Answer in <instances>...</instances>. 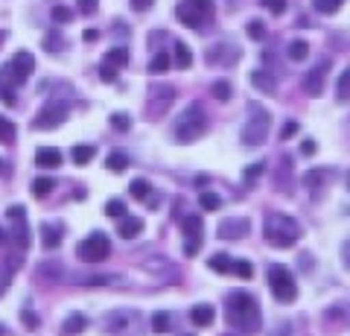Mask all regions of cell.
I'll return each mask as SVG.
<instances>
[{
	"label": "cell",
	"instance_id": "6da1fadb",
	"mask_svg": "<svg viewBox=\"0 0 350 336\" xmlns=\"http://www.w3.org/2000/svg\"><path fill=\"white\" fill-rule=\"evenodd\" d=\"M225 319L239 336H254L262 324L257 298L245 289H234L231 296L225 298Z\"/></svg>",
	"mask_w": 350,
	"mask_h": 336
},
{
	"label": "cell",
	"instance_id": "7a4b0ae2",
	"mask_svg": "<svg viewBox=\"0 0 350 336\" xmlns=\"http://www.w3.org/2000/svg\"><path fill=\"white\" fill-rule=\"evenodd\" d=\"M36 70V59L27 50L15 53L3 68H0V103L3 105H15V88H21Z\"/></svg>",
	"mask_w": 350,
	"mask_h": 336
},
{
	"label": "cell",
	"instance_id": "3957f363",
	"mask_svg": "<svg viewBox=\"0 0 350 336\" xmlns=\"http://www.w3.org/2000/svg\"><path fill=\"white\" fill-rule=\"evenodd\" d=\"M207 126H211V120H207L204 105L187 103L184 112L175 114V120H172V140L175 144H193V140L207 135Z\"/></svg>",
	"mask_w": 350,
	"mask_h": 336
},
{
	"label": "cell",
	"instance_id": "277c9868",
	"mask_svg": "<svg viewBox=\"0 0 350 336\" xmlns=\"http://www.w3.org/2000/svg\"><path fill=\"white\" fill-rule=\"evenodd\" d=\"M301 222L289 214H280V211H271L266 214V222H262V240L275 248H292L295 243L301 240Z\"/></svg>",
	"mask_w": 350,
	"mask_h": 336
},
{
	"label": "cell",
	"instance_id": "5b68a950",
	"mask_svg": "<svg viewBox=\"0 0 350 336\" xmlns=\"http://www.w3.org/2000/svg\"><path fill=\"white\" fill-rule=\"evenodd\" d=\"M271 132V114L269 108H262L260 103H248V117H245V126H243V144L245 146H262L269 140Z\"/></svg>",
	"mask_w": 350,
	"mask_h": 336
},
{
	"label": "cell",
	"instance_id": "8992f818",
	"mask_svg": "<svg viewBox=\"0 0 350 336\" xmlns=\"http://www.w3.org/2000/svg\"><path fill=\"white\" fill-rule=\"evenodd\" d=\"M175 18L187 29H204L213 21V0H181L175 6Z\"/></svg>",
	"mask_w": 350,
	"mask_h": 336
},
{
	"label": "cell",
	"instance_id": "52a82bcc",
	"mask_svg": "<svg viewBox=\"0 0 350 336\" xmlns=\"http://www.w3.org/2000/svg\"><path fill=\"white\" fill-rule=\"evenodd\" d=\"M266 281H269L271 296H275L280 305H292V301L298 298V284H295V275L289 272L286 266L271 263V266L266 269Z\"/></svg>",
	"mask_w": 350,
	"mask_h": 336
},
{
	"label": "cell",
	"instance_id": "ba28073f",
	"mask_svg": "<svg viewBox=\"0 0 350 336\" xmlns=\"http://www.w3.org/2000/svg\"><path fill=\"white\" fill-rule=\"evenodd\" d=\"M108 255H111V240L100 231L88 234L85 240L76 246V257H79L82 263H103V260H108Z\"/></svg>",
	"mask_w": 350,
	"mask_h": 336
},
{
	"label": "cell",
	"instance_id": "9c48e42d",
	"mask_svg": "<svg viewBox=\"0 0 350 336\" xmlns=\"http://www.w3.org/2000/svg\"><path fill=\"white\" fill-rule=\"evenodd\" d=\"M64 117H68V103L50 100L36 117H32L29 126H32V132H50V129H56V126L64 123Z\"/></svg>",
	"mask_w": 350,
	"mask_h": 336
},
{
	"label": "cell",
	"instance_id": "30bf717a",
	"mask_svg": "<svg viewBox=\"0 0 350 336\" xmlns=\"http://www.w3.org/2000/svg\"><path fill=\"white\" fill-rule=\"evenodd\" d=\"M175 103V88L172 85H158V88L149 91V103H146V114L149 120H158L170 112V105Z\"/></svg>",
	"mask_w": 350,
	"mask_h": 336
},
{
	"label": "cell",
	"instance_id": "8fae6325",
	"mask_svg": "<svg viewBox=\"0 0 350 336\" xmlns=\"http://www.w3.org/2000/svg\"><path fill=\"white\" fill-rule=\"evenodd\" d=\"M181 229H184V237H187V246H184V255H187V257L199 255V248H202V243H204V222H202V216H199V214L184 216Z\"/></svg>",
	"mask_w": 350,
	"mask_h": 336
},
{
	"label": "cell",
	"instance_id": "7c38bea8",
	"mask_svg": "<svg viewBox=\"0 0 350 336\" xmlns=\"http://www.w3.org/2000/svg\"><path fill=\"white\" fill-rule=\"evenodd\" d=\"M6 216H9V222H15V229H12V237H15L18 248H29V225H27V214H24V205H12V208L6 211Z\"/></svg>",
	"mask_w": 350,
	"mask_h": 336
},
{
	"label": "cell",
	"instance_id": "4fadbf2b",
	"mask_svg": "<svg viewBox=\"0 0 350 336\" xmlns=\"http://www.w3.org/2000/svg\"><path fill=\"white\" fill-rule=\"evenodd\" d=\"M251 231V222L245 216H228V220L219 222V240H239Z\"/></svg>",
	"mask_w": 350,
	"mask_h": 336
},
{
	"label": "cell",
	"instance_id": "5bb4252c",
	"mask_svg": "<svg viewBox=\"0 0 350 336\" xmlns=\"http://www.w3.org/2000/svg\"><path fill=\"white\" fill-rule=\"evenodd\" d=\"M327 70H330V62H321L319 68H312L310 73L304 77V91L310 94V96H319L324 91V79H327Z\"/></svg>",
	"mask_w": 350,
	"mask_h": 336
},
{
	"label": "cell",
	"instance_id": "9a60e30c",
	"mask_svg": "<svg viewBox=\"0 0 350 336\" xmlns=\"http://www.w3.org/2000/svg\"><path fill=\"white\" fill-rule=\"evenodd\" d=\"M129 322H137V310H111V313H105L103 328L108 333H117V331L129 328Z\"/></svg>",
	"mask_w": 350,
	"mask_h": 336
},
{
	"label": "cell",
	"instance_id": "2e32d148",
	"mask_svg": "<svg viewBox=\"0 0 350 336\" xmlns=\"http://www.w3.org/2000/svg\"><path fill=\"white\" fill-rule=\"evenodd\" d=\"M237 59H239V47H234V44H213L207 50V62L211 64H225V68H231V64H237Z\"/></svg>",
	"mask_w": 350,
	"mask_h": 336
},
{
	"label": "cell",
	"instance_id": "e0dca14e",
	"mask_svg": "<svg viewBox=\"0 0 350 336\" xmlns=\"http://www.w3.org/2000/svg\"><path fill=\"white\" fill-rule=\"evenodd\" d=\"M117 234L123 237V240H135L137 234H144V220H140V216H120Z\"/></svg>",
	"mask_w": 350,
	"mask_h": 336
},
{
	"label": "cell",
	"instance_id": "ac0fdd59",
	"mask_svg": "<svg viewBox=\"0 0 350 336\" xmlns=\"http://www.w3.org/2000/svg\"><path fill=\"white\" fill-rule=\"evenodd\" d=\"M62 161H64V155L56 146H41L36 153V164L44 167V170H56V167H62Z\"/></svg>",
	"mask_w": 350,
	"mask_h": 336
},
{
	"label": "cell",
	"instance_id": "d6986e66",
	"mask_svg": "<svg viewBox=\"0 0 350 336\" xmlns=\"http://www.w3.org/2000/svg\"><path fill=\"white\" fill-rule=\"evenodd\" d=\"M59 243H62V225L44 222L41 225V246L47 248V252H53V248H59Z\"/></svg>",
	"mask_w": 350,
	"mask_h": 336
},
{
	"label": "cell",
	"instance_id": "ffe728a7",
	"mask_svg": "<svg viewBox=\"0 0 350 336\" xmlns=\"http://www.w3.org/2000/svg\"><path fill=\"white\" fill-rule=\"evenodd\" d=\"M213 319H216V310L211 305H196L190 310V322L196 324V328H211Z\"/></svg>",
	"mask_w": 350,
	"mask_h": 336
},
{
	"label": "cell",
	"instance_id": "44dd1931",
	"mask_svg": "<svg viewBox=\"0 0 350 336\" xmlns=\"http://www.w3.org/2000/svg\"><path fill=\"white\" fill-rule=\"evenodd\" d=\"M251 82H254V88H260L262 94H275L278 91V79L271 77L266 70H254L251 73Z\"/></svg>",
	"mask_w": 350,
	"mask_h": 336
},
{
	"label": "cell",
	"instance_id": "7402d4cb",
	"mask_svg": "<svg viewBox=\"0 0 350 336\" xmlns=\"http://www.w3.org/2000/svg\"><path fill=\"white\" fill-rule=\"evenodd\" d=\"M94 155H96V149H94V146H88V144H76V146L70 149V158H73V164H76V167L91 164Z\"/></svg>",
	"mask_w": 350,
	"mask_h": 336
},
{
	"label": "cell",
	"instance_id": "603a6c76",
	"mask_svg": "<svg viewBox=\"0 0 350 336\" xmlns=\"http://www.w3.org/2000/svg\"><path fill=\"white\" fill-rule=\"evenodd\" d=\"M85 328H88V316H82V313H70V316L64 319V324H62V331L68 333V336L82 333Z\"/></svg>",
	"mask_w": 350,
	"mask_h": 336
},
{
	"label": "cell",
	"instance_id": "cb8c5ba5",
	"mask_svg": "<svg viewBox=\"0 0 350 336\" xmlns=\"http://www.w3.org/2000/svg\"><path fill=\"white\" fill-rule=\"evenodd\" d=\"M175 68L178 70H187L190 64H193V53H190V47L184 44V41H175Z\"/></svg>",
	"mask_w": 350,
	"mask_h": 336
},
{
	"label": "cell",
	"instance_id": "d4e9b609",
	"mask_svg": "<svg viewBox=\"0 0 350 336\" xmlns=\"http://www.w3.org/2000/svg\"><path fill=\"white\" fill-rule=\"evenodd\" d=\"M336 100L338 103H350V68H345L338 73V82H336Z\"/></svg>",
	"mask_w": 350,
	"mask_h": 336
},
{
	"label": "cell",
	"instance_id": "484cf974",
	"mask_svg": "<svg viewBox=\"0 0 350 336\" xmlns=\"http://www.w3.org/2000/svg\"><path fill=\"white\" fill-rule=\"evenodd\" d=\"M234 263H237V260L231 257V255H213L211 260H207V266H211L213 269V272H234Z\"/></svg>",
	"mask_w": 350,
	"mask_h": 336
},
{
	"label": "cell",
	"instance_id": "4316f807",
	"mask_svg": "<svg viewBox=\"0 0 350 336\" xmlns=\"http://www.w3.org/2000/svg\"><path fill=\"white\" fill-rule=\"evenodd\" d=\"M53 188H56V181L44 176V179H36V181L29 184V193H32L36 199H44V196H50V193H53Z\"/></svg>",
	"mask_w": 350,
	"mask_h": 336
},
{
	"label": "cell",
	"instance_id": "83f0119b",
	"mask_svg": "<svg viewBox=\"0 0 350 336\" xmlns=\"http://www.w3.org/2000/svg\"><path fill=\"white\" fill-rule=\"evenodd\" d=\"M170 64H172L170 53H155V56H152V62H149V73L161 77V73H167V70H170Z\"/></svg>",
	"mask_w": 350,
	"mask_h": 336
},
{
	"label": "cell",
	"instance_id": "f1b7e54d",
	"mask_svg": "<svg viewBox=\"0 0 350 336\" xmlns=\"http://www.w3.org/2000/svg\"><path fill=\"white\" fill-rule=\"evenodd\" d=\"M129 47H111L105 53V62H111L114 68H123V64H129Z\"/></svg>",
	"mask_w": 350,
	"mask_h": 336
},
{
	"label": "cell",
	"instance_id": "f546056e",
	"mask_svg": "<svg viewBox=\"0 0 350 336\" xmlns=\"http://www.w3.org/2000/svg\"><path fill=\"white\" fill-rule=\"evenodd\" d=\"M312 6H315V12H321V15H336L338 9L345 6V0H312Z\"/></svg>",
	"mask_w": 350,
	"mask_h": 336
},
{
	"label": "cell",
	"instance_id": "4dcf8cb0",
	"mask_svg": "<svg viewBox=\"0 0 350 336\" xmlns=\"http://www.w3.org/2000/svg\"><path fill=\"white\" fill-rule=\"evenodd\" d=\"M15 135H18V129L12 120H6V117H0V144H15Z\"/></svg>",
	"mask_w": 350,
	"mask_h": 336
},
{
	"label": "cell",
	"instance_id": "1f68e13d",
	"mask_svg": "<svg viewBox=\"0 0 350 336\" xmlns=\"http://www.w3.org/2000/svg\"><path fill=\"white\" fill-rule=\"evenodd\" d=\"M306 56H310V44H306V41H301V38H295L292 44H289V59H292V62H304Z\"/></svg>",
	"mask_w": 350,
	"mask_h": 336
},
{
	"label": "cell",
	"instance_id": "d6a6232c",
	"mask_svg": "<svg viewBox=\"0 0 350 336\" xmlns=\"http://www.w3.org/2000/svg\"><path fill=\"white\" fill-rule=\"evenodd\" d=\"M114 281H120L117 275H88V278H79V284L85 287H111Z\"/></svg>",
	"mask_w": 350,
	"mask_h": 336
},
{
	"label": "cell",
	"instance_id": "836d02e7",
	"mask_svg": "<svg viewBox=\"0 0 350 336\" xmlns=\"http://www.w3.org/2000/svg\"><path fill=\"white\" fill-rule=\"evenodd\" d=\"M105 167L111 170V172H123L129 167V155L126 153H111V155L105 158Z\"/></svg>",
	"mask_w": 350,
	"mask_h": 336
},
{
	"label": "cell",
	"instance_id": "e575fe53",
	"mask_svg": "<svg viewBox=\"0 0 350 336\" xmlns=\"http://www.w3.org/2000/svg\"><path fill=\"white\" fill-rule=\"evenodd\" d=\"M211 91H213V96H216V100H222V103H228V100H231V82H228V79H216L213 85H211Z\"/></svg>",
	"mask_w": 350,
	"mask_h": 336
},
{
	"label": "cell",
	"instance_id": "d590c367",
	"mask_svg": "<svg viewBox=\"0 0 350 336\" xmlns=\"http://www.w3.org/2000/svg\"><path fill=\"white\" fill-rule=\"evenodd\" d=\"M149 181L146 179H135V181H131L129 184V193H131V196H135V199H149Z\"/></svg>",
	"mask_w": 350,
	"mask_h": 336
},
{
	"label": "cell",
	"instance_id": "8d00e7d4",
	"mask_svg": "<svg viewBox=\"0 0 350 336\" xmlns=\"http://www.w3.org/2000/svg\"><path fill=\"white\" fill-rule=\"evenodd\" d=\"M152 331H158V333L172 331V316L170 313H155V316H152Z\"/></svg>",
	"mask_w": 350,
	"mask_h": 336
},
{
	"label": "cell",
	"instance_id": "74e56055",
	"mask_svg": "<svg viewBox=\"0 0 350 336\" xmlns=\"http://www.w3.org/2000/svg\"><path fill=\"white\" fill-rule=\"evenodd\" d=\"M199 202H202L204 211H219V208H222V199H219L216 193H211V190H204L202 196H199Z\"/></svg>",
	"mask_w": 350,
	"mask_h": 336
},
{
	"label": "cell",
	"instance_id": "f35d334b",
	"mask_svg": "<svg viewBox=\"0 0 350 336\" xmlns=\"http://www.w3.org/2000/svg\"><path fill=\"white\" fill-rule=\"evenodd\" d=\"M327 176H330V172H327V170H310V172H306V176H304V181H306V188H321V181L327 179Z\"/></svg>",
	"mask_w": 350,
	"mask_h": 336
},
{
	"label": "cell",
	"instance_id": "ab89813d",
	"mask_svg": "<svg viewBox=\"0 0 350 336\" xmlns=\"http://www.w3.org/2000/svg\"><path fill=\"white\" fill-rule=\"evenodd\" d=\"M260 6H262V9H269L271 15H283V12L289 9L286 0H260Z\"/></svg>",
	"mask_w": 350,
	"mask_h": 336
},
{
	"label": "cell",
	"instance_id": "60d3db41",
	"mask_svg": "<svg viewBox=\"0 0 350 336\" xmlns=\"http://www.w3.org/2000/svg\"><path fill=\"white\" fill-rule=\"evenodd\" d=\"M111 126L117 129V132H129V129H131V117L123 114V112H117V114H111Z\"/></svg>",
	"mask_w": 350,
	"mask_h": 336
},
{
	"label": "cell",
	"instance_id": "b9f144b4",
	"mask_svg": "<svg viewBox=\"0 0 350 336\" xmlns=\"http://www.w3.org/2000/svg\"><path fill=\"white\" fill-rule=\"evenodd\" d=\"M234 275L248 281L251 275H254V266H251V260H237V263H234Z\"/></svg>",
	"mask_w": 350,
	"mask_h": 336
},
{
	"label": "cell",
	"instance_id": "7bdbcfd3",
	"mask_svg": "<svg viewBox=\"0 0 350 336\" xmlns=\"http://www.w3.org/2000/svg\"><path fill=\"white\" fill-rule=\"evenodd\" d=\"M126 214V205L120 202V199H111V202H105V216H114V220H120V216Z\"/></svg>",
	"mask_w": 350,
	"mask_h": 336
},
{
	"label": "cell",
	"instance_id": "ee69618b",
	"mask_svg": "<svg viewBox=\"0 0 350 336\" xmlns=\"http://www.w3.org/2000/svg\"><path fill=\"white\" fill-rule=\"evenodd\" d=\"M100 79L103 82H117V68H114L111 62H103L100 64Z\"/></svg>",
	"mask_w": 350,
	"mask_h": 336
},
{
	"label": "cell",
	"instance_id": "f6af8a7d",
	"mask_svg": "<svg viewBox=\"0 0 350 336\" xmlns=\"http://www.w3.org/2000/svg\"><path fill=\"white\" fill-rule=\"evenodd\" d=\"M53 21H56V24H68V21L73 18V12H70V9L68 6H53Z\"/></svg>",
	"mask_w": 350,
	"mask_h": 336
},
{
	"label": "cell",
	"instance_id": "bcb514c9",
	"mask_svg": "<svg viewBox=\"0 0 350 336\" xmlns=\"http://www.w3.org/2000/svg\"><path fill=\"white\" fill-rule=\"evenodd\" d=\"M248 36L254 41H262V38H266V27H262L260 21H251V24H248Z\"/></svg>",
	"mask_w": 350,
	"mask_h": 336
},
{
	"label": "cell",
	"instance_id": "7dc6e473",
	"mask_svg": "<svg viewBox=\"0 0 350 336\" xmlns=\"http://www.w3.org/2000/svg\"><path fill=\"white\" fill-rule=\"evenodd\" d=\"M76 6H79L82 15H94L96 6H100V0H76Z\"/></svg>",
	"mask_w": 350,
	"mask_h": 336
},
{
	"label": "cell",
	"instance_id": "c3c4849f",
	"mask_svg": "<svg viewBox=\"0 0 350 336\" xmlns=\"http://www.w3.org/2000/svg\"><path fill=\"white\" fill-rule=\"evenodd\" d=\"M21 322H24L29 331H36L38 324H41V319H38V316H36V313H32V310H24V313H21Z\"/></svg>",
	"mask_w": 350,
	"mask_h": 336
},
{
	"label": "cell",
	"instance_id": "681fc988",
	"mask_svg": "<svg viewBox=\"0 0 350 336\" xmlns=\"http://www.w3.org/2000/svg\"><path fill=\"white\" fill-rule=\"evenodd\" d=\"M44 47H47V53H56V50H62V36H56V32H50L47 41H44Z\"/></svg>",
	"mask_w": 350,
	"mask_h": 336
},
{
	"label": "cell",
	"instance_id": "f907efd6",
	"mask_svg": "<svg viewBox=\"0 0 350 336\" xmlns=\"http://www.w3.org/2000/svg\"><path fill=\"white\" fill-rule=\"evenodd\" d=\"M295 135H298V123H295V120L283 123V129H280V140H289V138H295Z\"/></svg>",
	"mask_w": 350,
	"mask_h": 336
},
{
	"label": "cell",
	"instance_id": "816d5d0a",
	"mask_svg": "<svg viewBox=\"0 0 350 336\" xmlns=\"http://www.w3.org/2000/svg\"><path fill=\"white\" fill-rule=\"evenodd\" d=\"M262 170H266V167H262V164H251V167H248V170L243 172V179H245L248 184H251V181H257V176H260V172H262Z\"/></svg>",
	"mask_w": 350,
	"mask_h": 336
},
{
	"label": "cell",
	"instance_id": "f5cc1de1",
	"mask_svg": "<svg viewBox=\"0 0 350 336\" xmlns=\"http://www.w3.org/2000/svg\"><path fill=\"white\" fill-rule=\"evenodd\" d=\"M269 336H292V324L289 322H280L275 331H269Z\"/></svg>",
	"mask_w": 350,
	"mask_h": 336
},
{
	"label": "cell",
	"instance_id": "db71d44e",
	"mask_svg": "<svg viewBox=\"0 0 350 336\" xmlns=\"http://www.w3.org/2000/svg\"><path fill=\"white\" fill-rule=\"evenodd\" d=\"M152 6H155V0H131V9H135V12H146Z\"/></svg>",
	"mask_w": 350,
	"mask_h": 336
},
{
	"label": "cell",
	"instance_id": "11a10c76",
	"mask_svg": "<svg viewBox=\"0 0 350 336\" xmlns=\"http://www.w3.org/2000/svg\"><path fill=\"white\" fill-rule=\"evenodd\" d=\"M315 149H319V146H315V140H304V144H301V153L304 155H312Z\"/></svg>",
	"mask_w": 350,
	"mask_h": 336
},
{
	"label": "cell",
	"instance_id": "9f6ffc18",
	"mask_svg": "<svg viewBox=\"0 0 350 336\" xmlns=\"http://www.w3.org/2000/svg\"><path fill=\"white\" fill-rule=\"evenodd\" d=\"M342 260H345V266L350 269V240H347V243L342 246Z\"/></svg>",
	"mask_w": 350,
	"mask_h": 336
},
{
	"label": "cell",
	"instance_id": "6f0895ef",
	"mask_svg": "<svg viewBox=\"0 0 350 336\" xmlns=\"http://www.w3.org/2000/svg\"><path fill=\"white\" fill-rule=\"evenodd\" d=\"M96 38H100V32H96V29H88L85 32V41H96Z\"/></svg>",
	"mask_w": 350,
	"mask_h": 336
},
{
	"label": "cell",
	"instance_id": "680465c9",
	"mask_svg": "<svg viewBox=\"0 0 350 336\" xmlns=\"http://www.w3.org/2000/svg\"><path fill=\"white\" fill-rule=\"evenodd\" d=\"M0 176H9V167H6V161L0 158Z\"/></svg>",
	"mask_w": 350,
	"mask_h": 336
},
{
	"label": "cell",
	"instance_id": "91938a15",
	"mask_svg": "<svg viewBox=\"0 0 350 336\" xmlns=\"http://www.w3.org/2000/svg\"><path fill=\"white\" fill-rule=\"evenodd\" d=\"M0 243H3V229H0Z\"/></svg>",
	"mask_w": 350,
	"mask_h": 336
},
{
	"label": "cell",
	"instance_id": "94428289",
	"mask_svg": "<svg viewBox=\"0 0 350 336\" xmlns=\"http://www.w3.org/2000/svg\"><path fill=\"white\" fill-rule=\"evenodd\" d=\"M347 190H350V172H347Z\"/></svg>",
	"mask_w": 350,
	"mask_h": 336
}]
</instances>
